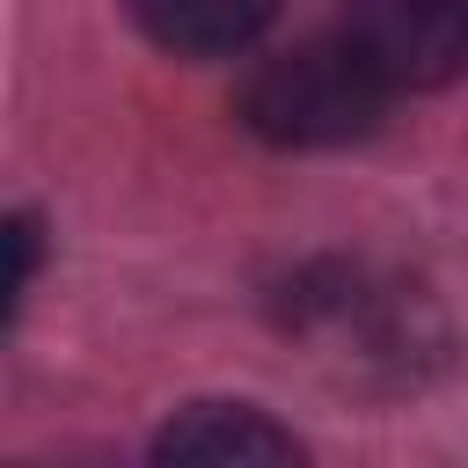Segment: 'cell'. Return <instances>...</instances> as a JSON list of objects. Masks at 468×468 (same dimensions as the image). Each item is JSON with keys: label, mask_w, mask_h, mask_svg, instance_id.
Instances as JSON below:
<instances>
[{"label": "cell", "mask_w": 468, "mask_h": 468, "mask_svg": "<svg viewBox=\"0 0 468 468\" xmlns=\"http://www.w3.org/2000/svg\"><path fill=\"white\" fill-rule=\"evenodd\" d=\"M154 461H300V439L249 402H190L154 431Z\"/></svg>", "instance_id": "cell-3"}, {"label": "cell", "mask_w": 468, "mask_h": 468, "mask_svg": "<svg viewBox=\"0 0 468 468\" xmlns=\"http://www.w3.org/2000/svg\"><path fill=\"white\" fill-rule=\"evenodd\" d=\"M388 95L395 88L336 29V37H300L292 51H271L241 80V124L271 146H351L380 124Z\"/></svg>", "instance_id": "cell-1"}, {"label": "cell", "mask_w": 468, "mask_h": 468, "mask_svg": "<svg viewBox=\"0 0 468 468\" xmlns=\"http://www.w3.org/2000/svg\"><path fill=\"white\" fill-rule=\"evenodd\" d=\"M0 241H7V314H15V307L29 300V285H37V256H44V241H37V219H29V212H15Z\"/></svg>", "instance_id": "cell-5"}, {"label": "cell", "mask_w": 468, "mask_h": 468, "mask_svg": "<svg viewBox=\"0 0 468 468\" xmlns=\"http://www.w3.org/2000/svg\"><path fill=\"white\" fill-rule=\"evenodd\" d=\"M124 7H132V22H139L161 51H176V58L249 51V44L271 29V15H278V0H124Z\"/></svg>", "instance_id": "cell-4"}, {"label": "cell", "mask_w": 468, "mask_h": 468, "mask_svg": "<svg viewBox=\"0 0 468 468\" xmlns=\"http://www.w3.org/2000/svg\"><path fill=\"white\" fill-rule=\"evenodd\" d=\"M344 37L395 95H424L468 73V0H351Z\"/></svg>", "instance_id": "cell-2"}]
</instances>
